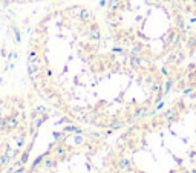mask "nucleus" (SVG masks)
I'll return each mask as SVG.
<instances>
[{
    "label": "nucleus",
    "instance_id": "obj_1",
    "mask_svg": "<svg viewBox=\"0 0 196 173\" xmlns=\"http://www.w3.org/2000/svg\"><path fill=\"white\" fill-rule=\"evenodd\" d=\"M107 37L130 55L164 60L178 44L187 19L170 0H101Z\"/></svg>",
    "mask_w": 196,
    "mask_h": 173
},
{
    "label": "nucleus",
    "instance_id": "obj_2",
    "mask_svg": "<svg viewBox=\"0 0 196 173\" xmlns=\"http://www.w3.org/2000/svg\"><path fill=\"white\" fill-rule=\"evenodd\" d=\"M161 74L172 81L175 92H196V23H187L179 44L163 60Z\"/></svg>",
    "mask_w": 196,
    "mask_h": 173
},
{
    "label": "nucleus",
    "instance_id": "obj_3",
    "mask_svg": "<svg viewBox=\"0 0 196 173\" xmlns=\"http://www.w3.org/2000/svg\"><path fill=\"white\" fill-rule=\"evenodd\" d=\"M189 23H196V0H170Z\"/></svg>",
    "mask_w": 196,
    "mask_h": 173
},
{
    "label": "nucleus",
    "instance_id": "obj_4",
    "mask_svg": "<svg viewBox=\"0 0 196 173\" xmlns=\"http://www.w3.org/2000/svg\"><path fill=\"white\" fill-rule=\"evenodd\" d=\"M69 152H70V147H68V145L63 144V142H57L55 149L52 150V155H54L57 159H65L69 155Z\"/></svg>",
    "mask_w": 196,
    "mask_h": 173
},
{
    "label": "nucleus",
    "instance_id": "obj_5",
    "mask_svg": "<svg viewBox=\"0 0 196 173\" xmlns=\"http://www.w3.org/2000/svg\"><path fill=\"white\" fill-rule=\"evenodd\" d=\"M40 2H54V0H0L3 6H15V5H29V3H40Z\"/></svg>",
    "mask_w": 196,
    "mask_h": 173
},
{
    "label": "nucleus",
    "instance_id": "obj_6",
    "mask_svg": "<svg viewBox=\"0 0 196 173\" xmlns=\"http://www.w3.org/2000/svg\"><path fill=\"white\" fill-rule=\"evenodd\" d=\"M118 170L120 172H132L133 166H132V161L127 156H123L118 159Z\"/></svg>",
    "mask_w": 196,
    "mask_h": 173
},
{
    "label": "nucleus",
    "instance_id": "obj_7",
    "mask_svg": "<svg viewBox=\"0 0 196 173\" xmlns=\"http://www.w3.org/2000/svg\"><path fill=\"white\" fill-rule=\"evenodd\" d=\"M43 167L46 169V170H52V169H55L57 167V158L52 155V156H46L43 159Z\"/></svg>",
    "mask_w": 196,
    "mask_h": 173
},
{
    "label": "nucleus",
    "instance_id": "obj_8",
    "mask_svg": "<svg viewBox=\"0 0 196 173\" xmlns=\"http://www.w3.org/2000/svg\"><path fill=\"white\" fill-rule=\"evenodd\" d=\"M123 126H124L123 118H112V120H109V123H107V127L109 129H113V130L121 129Z\"/></svg>",
    "mask_w": 196,
    "mask_h": 173
},
{
    "label": "nucleus",
    "instance_id": "obj_9",
    "mask_svg": "<svg viewBox=\"0 0 196 173\" xmlns=\"http://www.w3.org/2000/svg\"><path fill=\"white\" fill-rule=\"evenodd\" d=\"M25 145V133L22 132L19 136H15V147L17 149H22Z\"/></svg>",
    "mask_w": 196,
    "mask_h": 173
},
{
    "label": "nucleus",
    "instance_id": "obj_10",
    "mask_svg": "<svg viewBox=\"0 0 196 173\" xmlns=\"http://www.w3.org/2000/svg\"><path fill=\"white\" fill-rule=\"evenodd\" d=\"M9 161H11V156H9V155H8L6 152L0 155V166H5V164H9Z\"/></svg>",
    "mask_w": 196,
    "mask_h": 173
},
{
    "label": "nucleus",
    "instance_id": "obj_11",
    "mask_svg": "<svg viewBox=\"0 0 196 173\" xmlns=\"http://www.w3.org/2000/svg\"><path fill=\"white\" fill-rule=\"evenodd\" d=\"M72 141H74V145H83V144H84L83 136H81V135H77V133H75V136L72 138Z\"/></svg>",
    "mask_w": 196,
    "mask_h": 173
},
{
    "label": "nucleus",
    "instance_id": "obj_12",
    "mask_svg": "<svg viewBox=\"0 0 196 173\" xmlns=\"http://www.w3.org/2000/svg\"><path fill=\"white\" fill-rule=\"evenodd\" d=\"M28 159H29V152H28V150H25V152H23V153L20 155V158H19V161H20V162L23 164V166H25V164H26V162H28Z\"/></svg>",
    "mask_w": 196,
    "mask_h": 173
},
{
    "label": "nucleus",
    "instance_id": "obj_13",
    "mask_svg": "<svg viewBox=\"0 0 196 173\" xmlns=\"http://www.w3.org/2000/svg\"><path fill=\"white\" fill-rule=\"evenodd\" d=\"M34 109H35V112H37V113H46V112H48V107H44L43 104H38V106H35Z\"/></svg>",
    "mask_w": 196,
    "mask_h": 173
},
{
    "label": "nucleus",
    "instance_id": "obj_14",
    "mask_svg": "<svg viewBox=\"0 0 196 173\" xmlns=\"http://www.w3.org/2000/svg\"><path fill=\"white\" fill-rule=\"evenodd\" d=\"M12 173H25V166H19V167H15V170Z\"/></svg>",
    "mask_w": 196,
    "mask_h": 173
},
{
    "label": "nucleus",
    "instance_id": "obj_15",
    "mask_svg": "<svg viewBox=\"0 0 196 173\" xmlns=\"http://www.w3.org/2000/svg\"><path fill=\"white\" fill-rule=\"evenodd\" d=\"M195 155H196V152H195V150L189 152V156H190V158H195Z\"/></svg>",
    "mask_w": 196,
    "mask_h": 173
},
{
    "label": "nucleus",
    "instance_id": "obj_16",
    "mask_svg": "<svg viewBox=\"0 0 196 173\" xmlns=\"http://www.w3.org/2000/svg\"><path fill=\"white\" fill-rule=\"evenodd\" d=\"M190 173H196V169H193V170H192V172H190Z\"/></svg>",
    "mask_w": 196,
    "mask_h": 173
},
{
    "label": "nucleus",
    "instance_id": "obj_17",
    "mask_svg": "<svg viewBox=\"0 0 196 173\" xmlns=\"http://www.w3.org/2000/svg\"><path fill=\"white\" fill-rule=\"evenodd\" d=\"M172 173H176V172H172Z\"/></svg>",
    "mask_w": 196,
    "mask_h": 173
}]
</instances>
